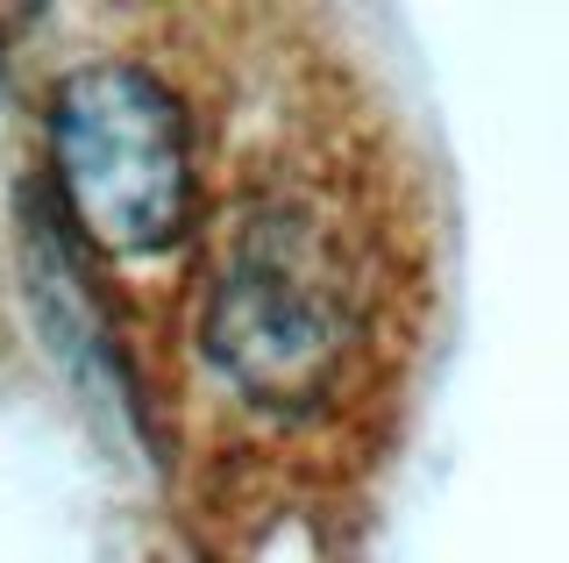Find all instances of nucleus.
Segmentation results:
<instances>
[{"mask_svg":"<svg viewBox=\"0 0 569 563\" xmlns=\"http://www.w3.org/2000/svg\"><path fill=\"white\" fill-rule=\"evenodd\" d=\"M50 171L107 257H171L192 228V129L178 93L129 58L79 65L50 100Z\"/></svg>","mask_w":569,"mask_h":563,"instance_id":"f03ea898","label":"nucleus"},{"mask_svg":"<svg viewBox=\"0 0 569 563\" xmlns=\"http://www.w3.org/2000/svg\"><path fill=\"white\" fill-rule=\"evenodd\" d=\"M370 278L356 236L313 186L249 192L207 264L200 343L249 407L313 414L342 393L363 343Z\"/></svg>","mask_w":569,"mask_h":563,"instance_id":"f257e3e1","label":"nucleus"}]
</instances>
